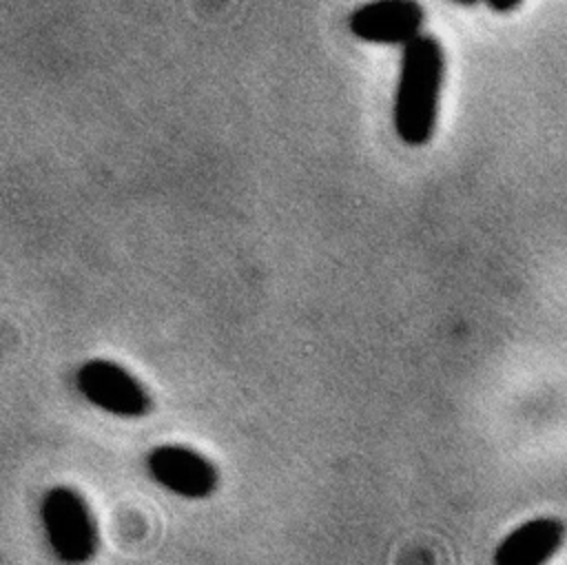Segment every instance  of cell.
<instances>
[{
	"label": "cell",
	"mask_w": 567,
	"mask_h": 565,
	"mask_svg": "<svg viewBox=\"0 0 567 565\" xmlns=\"http://www.w3.org/2000/svg\"><path fill=\"white\" fill-rule=\"evenodd\" d=\"M443 78L445 53L434 35L421 33L401 47L392 124L405 146H423L434 137Z\"/></svg>",
	"instance_id": "1"
},
{
	"label": "cell",
	"mask_w": 567,
	"mask_h": 565,
	"mask_svg": "<svg viewBox=\"0 0 567 565\" xmlns=\"http://www.w3.org/2000/svg\"><path fill=\"white\" fill-rule=\"evenodd\" d=\"M40 516L47 541L66 565L89 563L100 545L97 525L86 501L71 487L58 485L42 496Z\"/></svg>",
	"instance_id": "2"
},
{
	"label": "cell",
	"mask_w": 567,
	"mask_h": 565,
	"mask_svg": "<svg viewBox=\"0 0 567 565\" xmlns=\"http://www.w3.org/2000/svg\"><path fill=\"white\" fill-rule=\"evenodd\" d=\"M75 388L95 408L115 417H144L153 401L146 388L122 366L109 359H89L75 372Z\"/></svg>",
	"instance_id": "3"
},
{
	"label": "cell",
	"mask_w": 567,
	"mask_h": 565,
	"mask_svg": "<svg viewBox=\"0 0 567 565\" xmlns=\"http://www.w3.org/2000/svg\"><path fill=\"white\" fill-rule=\"evenodd\" d=\"M423 22L419 0H368L348 16L350 33L368 44L405 47L423 33Z\"/></svg>",
	"instance_id": "4"
},
{
	"label": "cell",
	"mask_w": 567,
	"mask_h": 565,
	"mask_svg": "<svg viewBox=\"0 0 567 565\" xmlns=\"http://www.w3.org/2000/svg\"><path fill=\"white\" fill-rule=\"evenodd\" d=\"M146 470L155 483L184 499H208L219 483V472L204 454L164 443L148 452Z\"/></svg>",
	"instance_id": "5"
},
{
	"label": "cell",
	"mask_w": 567,
	"mask_h": 565,
	"mask_svg": "<svg viewBox=\"0 0 567 565\" xmlns=\"http://www.w3.org/2000/svg\"><path fill=\"white\" fill-rule=\"evenodd\" d=\"M565 541V523L554 516L532 518L512 530L494 549V565H547Z\"/></svg>",
	"instance_id": "6"
},
{
	"label": "cell",
	"mask_w": 567,
	"mask_h": 565,
	"mask_svg": "<svg viewBox=\"0 0 567 565\" xmlns=\"http://www.w3.org/2000/svg\"><path fill=\"white\" fill-rule=\"evenodd\" d=\"M492 11H496V13H509V11H514L523 0H483Z\"/></svg>",
	"instance_id": "7"
},
{
	"label": "cell",
	"mask_w": 567,
	"mask_h": 565,
	"mask_svg": "<svg viewBox=\"0 0 567 565\" xmlns=\"http://www.w3.org/2000/svg\"><path fill=\"white\" fill-rule=\"evenodd\" d=\"M452 2H456V4H463V7H472V4H476L478 0H452Z\"/></svg>",
	"instance_id": "8"
}]
</instances>
